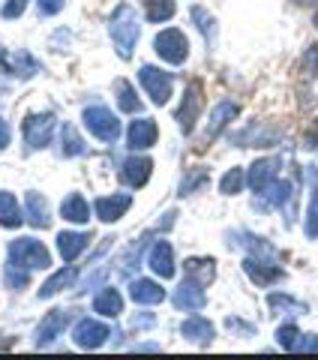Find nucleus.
I'll return each instance as SVG.
<instances>
[{
	"mask_svg": "<svg viewBox=\"0 0 318 360\" xmlns=\"http://www.w3.org/2000/svg\"><path fill=\"white\" fill-rule=\"evenodd\" d=\"M21 222H25V213H21V205L15 201V195L0 189V225L4 229H18Z\"/></svg>",
	"mask_w": 318,
	"mask_h": 360,
	"instance_id": "a878e982",
	"label": "nucleus"
},
{
	"mask_svg": "<svg viewBox=\"0 0 318 360\" xmlns=\"http://www.w3.org/2000/svg\"><path fill=\"white\" fill-rule=\"evenodd\" d=\"M63 6H66V0H37L39 15H58Z\"/></svg>",
	"mask_w": 318,
	"mask_h": 360,
	"instance_id": "79ce46f5",
	"label": "nucleus"
},
{
	"mask_svg": "<svg viewBox=\"0 0 318 360\" xmlns=\"http://www.w3.org/2000/svg\"><path fill=\"white\" fill-rule=\"evenodd\" d=\"M201 105H204V96H201V84L198 82H189L186 90H184V103H180L174 120L180 123V129H184V135H189L192 129H196V120L201 115Z\"/></svg>",
	"mask_w": 318,
	"mask_h": 360,
	"instance_id": "6e6552de",
	"label": "nucleus"
},
{
	"mask_svg": "<svg viewBox=\"0 0 318 360\" xmlns=\"http://www.w3.org/2000/svg\"><path fill=\"white\" fill-rule=\"evenodd\" d=\"M156 139H159V129H156V123H153L151 117L132 120L129 129H127V141H129L132 150H147V148H153Z\"/></svg>",
	"mask_w": 318,
	"mask_h": 360,
	"instance_id": "dca6fc26",
	"label": "nucleus"
},
{
	"mask_svg": "<svg viewBox=\"0 0 318 360\" xmlns=\"http://www.w3.org/2000/svg\"><path fill=\"white\" fill-rule=\"evenodd\" d=\"M82 120H84L87 132L96 135L99 141H106V144H115V141H117V135H120V120H117V115H115L111 108H106V105H90V108H84Z\"/></svg>",
	"mask_w": 318,
	"mask_h": 360,
	"instance_id": "7ed1b4c3",
	"label": "nucleus"
},
{
	"mask_svg": "<svg viewBox=\"0 0 318 360\" xmlns=\"http://www.w3.org/2000/svg\"><path fill=\"white\" fill-rule=\"evenodd\" d=\"M115 90H117V105H120V111H127V115H135V111H141V99L135 96V87H132L129 82L117 78Z\"/></svg>",
	"mask_w": 318,
	"mask_h": 360,
	"instance_id": "2f4dec72",
	"label": "nucleus"
},
{
	"mask_svg": "<svg viewBox=\"0 0 318 360\" xmlns=\"http://www.w3.org/2000/svg\"><path fill=\"white\" fill-rule=\"evenodd\" d=\"M6 70H9V54L0 49V72H6Z\"/></svg>",
	"mask_w": 318,
	"mask_h": 360,
	"instance_id": "49530a36",
	"label": "nucleus"
},
{
	"mask_svg": "<svg viewBox=\"0 0 318 360\" xmlns=\"http://www.w3.org/2000/svg\"><path fill=\"white\" fill-rule=\"evenodd\" d=\"M279 156H265V160H255L253 165H249V172H246V184L249 189L258 195V193H265V189L274 184L276 174H279Z\"/></svg>",
	"mask_w": 318,
	"mask_h": 360,
	"instance_id": "9d476101",
	"label": "nucleus"
},
{
	"mask_svg": "<svg viewBox=\"0 0 318 360\" xmlns=\"http://www.w3.org/2000/svg\"><path fill=\"white\" fill-rule=\"evenodd\" d=\"M243 184H246L243 168H229V172L222 174V180H220V193L222 195H237L243 189Z\"/></svg>",
	"mask_w": 318,
	"mask_h": 360,
	"instance_id": "72a5a7b5",
	"label": "nucleus"
},
{
	"mask_svg": "<svg viewBox=\"0 0 318 360\" xmlns=\"http://www.w3.org/2000/svg\"><path fill=\"white\" fill-rule=\"evenodd\" d=\"M25 9H27V0H6L4 9H0V15H4L6 21H13V18L25 15Z\"/></svg>",
	"mask_w": 318,
	"mask_h": 360,
	"instance_id": "a19ab883",
	"label": "nucleus"
},
{
	"mask_svg": "<svg viewBox=\"0 0 318 360\" xmlns=\"http://www.w3.org/2000/svg\"><path fill=\"white\" fill-rule=\"evenodd\" d=\"M282 139L279 129H270V127H261V123H253L234 135V144L237 148H274V144Z\"/></svg>",
	"mask_w": 318,
	"mask_h": 360,
	"instance_id": "9b49d317",
	"label": "nucleus"
},
{
	"mask_svg": "<svg viewBox=\"0 0 318 360\" xmlns=\"http://www.w3.org/2000/svg\"><path fill=\"white\" fill-rule=\"evenodd\" d=\"M294 4H303V6H312V4H318V0H294Z\"/></svg>",
	"mask_w": 318,
	"mask_h": 360,
	"instance_id": "de8ad7c7",
	"label": "nucleus"
},
{
	"mask_svg": "<svg viewBox=\"0 0 318 360\" xmlns=\"http://www.w3.org/2000/svg\"><path fill=\"white\" fill-rule=\"evenodd\" d=\"M208 168H189V174L184 177V184H180V195H192L198 186L208 184Z\"/></svg>",
	"mask_w": 318,
	"mask_h": 360,
	"instance_id": "c9c22d12",
	"label": "nucleus"
},
{
	"mask_svg": "<svg viewBox=\"0 0 318 360\" xmlns=\"http://www.w3.org/2000/svg\"><path fill=\"white\" fill-rule=\"evenodd\" d=\"M241 115V105L237 103H231V99H222V103H217L213 105V111H210V120H208V129H204V141H213L217 135L229 127V123Z\"/></svg>",
	"mask_w": 318,
	"mask_h": 360,
	"instance_id": "4468645a",
	"label": "nucleus"
},
{
	"mask_svg": "<svg viewBox=\"0 0 318 360\" xmlns=\"http://www.w3.org/2000/svg\"><path fill=\"white\" fill-rule=\"evenodd\" d=\"M9 72H13L15 78H21V82H27V78H33L37 72H42V63L33 58L30 51L15 49L13 54H9Z\"/></svg>",
	"mask_w": 318,
	"mask_h": 360,
	"instance_id": "4be33fe9",
	"label": "nucleus"
},
{
	"mask_svg": "<svg viewBox=\"0 0 318 360\" xmlns=\"http://www.w3.org/2000/svg\"><path fill=\"white\" fill-rule=\"evenodd\" d=\"M291 198V184L288 180H274L265 193H258V207H282Z\"/></svg>",
	"mask_w": 318,
	"mask_h": 360,
	"instance_id": "c85d7f7f",
	"label": "nucleus"
},
{
	"mask_svg": "<svg viewBox=\"0 0 318 360\" xmlns=\"http://www.w3.org/2000/svg\"><path fill=\"white\" fill-rule=\"evenodd\" d=\"M180 333H184V340L189 342H210L213 336H217V328L208 321V319H201V315H192V319H186L184 324H180Z\"/></svg>",
	"mask_w": 318,
	"mask_h": 360,
	"instance_id": "5701e85b",
	"label": "nucleus"
},
{
	"mask_svg": "<svg viewBox=\"0 0 318 360\" xmlns=\"http://www.w3.org/2000/svg\"><path fill=\"white\" fill-rule=\"evenodd\" d=\"M129 207H132V195H127V193L102 195V198H96V205H94L96 217H99L102 222H117Z\"/></svg>",
	"mask_w": 318,
	"mask_h": 360,
	"instance_id": "f3484780",
	"label": "nucleus"
},
{
	"mask_svg": "<svg viewBox=\"0 0 318 360\" xmlns=\"http://www.w3.org/2000/svg\"><path fill=\"white\" fill-rule=\"evenodd\" d=\"M147 264L159 279H172L174 276V250L168 240H156L147 252Z\"/></svg>",
	"mask_w": 318,
	"mask_h": 360,
	"instance_id": "ddd939ff",
	"label": "nucleus"
},
{
	"mask_svg": "<svg viewBox=\"0 0 318 360\" xmlns=\"http://www.w3.org/2000/svg\"><path fill=\"white\" fill-rule=\"evenodd\" d=\"M144 6H147V18H151L153 25H163V21L174 15L177 0H144Z\"/></svg>",
	"mask_w": 318,
	"mask_h": 360,
	"instance_id": "473e14b6",
	"label": "nucleus"
},
{
	"mask_svg": "<svg viewBox=\"0 0 318 360\" xmlns=\"http://www.w3.org/2000/svg\"><path fill=\"white\" fill-rule=\"evenodd\" d=\"M174 307L184 309V312H198L204 309V303H208V297H204V285L196 283V279H186V283H180L174 288Z\"/></svg>",
	"mask_w": 318,
	"mask_h": 360,
	"instance_id": "f8f14e48",
	"label": "nucleus"
},
{
	"mask_svg": "<svg viewBox=\"0 0 318 360\" xmlns=\"http://www.w3.org/2000/svg\"><path fill=\"white\" fill-rule=\"evenodd\" d=\"M237 234L243 238V240H237V243L246 246L249 255H253V258H261V262H274V264H276L279 252H276L274 246H270L265 238H258V234H253V231H237Z\"/></svg>",
	"mask_w": 318,
	"mask_h": 360,
	"instance_id": "b1692460",
	"label": "nucleus"
},
{
	"mask_svg": "<svg viewBox=\"0 0 318 360\" xmlns=\"http://www.w3.org/2000/svg\"><path fill=\"white\" fill-rule=\"evenodd\" d=\"M108 33H111V42L117 49V58L120 60H129L132 51H135V42L141 37V25H139V15L129 4H120L115 13L108 18Z\"/></svg>",
	"mask_w": 318,
	"mask_h": 360,
	"instance_id": "f257e3e1",
	"label": "nucleus"
},
{
	"mask_svg": "<svg viewBox=\"0 0 318 360\" xmlns=\"http://www.w3.org/2000/svg\"><path fill=\"white\" fill-rule=\"evenodd\" d=\"M61 217L66 222H75V225H84L90 219V207H87V201L84 195H78V193H70L63 198V205H61Z\"/></svg>",
	"mask_w": 318,
	"mask_h": 360,
	"instance_id": "393cba45",
	"label": "nucleus"
},
{
	"mask_svg": "<svg viewBox=\"0 0 318 360\" xmlns=\"http://www.w3.org/2000/svg\"><path fill=\"white\" fill-rule=\"evenodd\" d=\"M267 307H270V309H300V312H306V303L294 300V297H288V295H270V297H267Z\"/></svg>",
	"mask_w": 318,
	"mask_h": 360,
	"instance_id": "ea45409f",
	"label": "nucleus"
},
{
	"mask_svg": "<svg viewBox=\"0 0 318 360\" xmlns=\"http://www.w3.org/2000/svg\"><path fill=\"white\" fill-rule=\"evenodd\" d=\"M294 352H318V336L315 333H300L298 348Z\"/></svg>",
	"mask_w": 318,
	"mask_h": 360,
	"instance_id": "37998d69",
	"label": "nucleus"
},
{
	"mask_svg": "<svg viewBox=\"0 0 318 360\" xmlns=\"http://www.w3.org/2000/svg\"><path fill=\"white\" fill-rule=\"evenodd\" d=\"M184 270H186L189 279L208 285V283H213V276H217V262H213V258H186Z\"/></svg>",
	"mask_w": 318,
	"mask_h": 360,
	"instance_id": "cd10ccee",
	"label": "nucleus"
},
{
	"mask_svg": "<svg viewBox=\"0 0 318 360\" xmlns=\"http://www.w3.org/2000/svg\"><path fill=\"white\" fill-rule=\"evenodd\" d=\"M129 297L135 303H141V307H156V303L165 300V288L159 283H153V279H132Z\"/></svg>",
	"mask_w": 318,
	"mask_h": 360,
	"instance_id": "aec40b11",
	"label": "nucleus"
},
{
	"mask_svg": "<svg viewBox=\"0 0 318 360\" xmlns=\"http://www.w3.org/2000/svg\"><path fill=\"white\" fill-rule=\"evenodd\" d=\"M9 264L25 267V270H49L51 267V255L39 240L18 238V240L9 243Z\"/></svg>",
	"mask_w": 318,
	"mask_h": 360,
	"instance_id": "f03ea898",
	"label": "nucleus"
},
{
	"mask_svg": "<svg viewBox=\"0 0 318 360\" xmlns=\"http://www.w3.org/2000/svg\"><path fill=\"white\" fill-rule=\"evenodd\" d=\"M75 279H78V267H75V264L61 267L58 274H51V276L39 285V297L49 300V297H54V295H61L63 288H72V285H75Z\"/></svg>",
	"mask_w": 318,
	"mask_h": 360,
	"instance_id": "6ab92c4d",
	"label": "nucleus"
},
{
	"mask_svg": "<svg viewBox=\"0 0 318 360\" xmlns=\"http://www.w3.org/2000/svg\"><path fill=\"white\" fill-rule=\"evenodd\" d=\"M151 174H153V162L147 160V156H129V160H123V165H120V180L132 189L144 186L147 180H151Z\"/></svg>",
	"mask_w": 318,
	"mask_h": 360,
	"instance_id": "2eb2a0df",
	"label": "nucleus"
},
{
	"mask_svg": "<svg viewBox=\"0 0 318 360\" xmlns=\"http://www.w3.org/2000/svg\"><path fill=\"white\" fill-rule=\"evenodd\" d=\"M306 148H310L312 153H318V123L310 129V135H306Z\"/></svg>",
	"mask_w": 318,
	"mask_h": 360,
	"instance_id": "a18cd8bd",
	"label": "nucleus"
},
{
	"mask_svg": "<svg viewBox=\"0 0 318 360\" xmlns=\"http://www.w3.org/2000/svg\"><path fill=\"white\" fill-rule=\"evenodd\" d=\"M153 51L165 63L180 66V63H186V58H189V39L184 37V30H177V27L159 30L156 39H153Z\"/></svg>",
	"mask_w": 318,
	"mask_h": 360,
	"instance_id": "20e7f679",
	"label": "nucleus"
},
{
	"mask_svg": "<svg viewBox=\"0 0 318 360\" xmlns=\"http://www.w3.org/2000/svg\"><path fill=\"white\" fill-rule=\"evenodd\" d=\"M27 222L33 229H49L51 217H49V201L39 193H27Z\"/></svg>",
	"mask_w": 318,
	"mask_h": 360,
	"instance_id": "c756f323",
	"label": "nucleus"
},
{
	"mask_svg": "<svg viewBox=\"0 0 318 360\" xmlns=\"http://www.w3.org/2000/svg\"><path fill=\"white\" fill-rule=\"evenodd\" d=\"M9 139H13V132H9V123L0 120V150L9 148Z\"/></svg>",
	"mask_w": 318,
	"mask_h": 360,
	"instance_id": "c03bdc74",
	"label": "nucleus"
},
{
	"mask_svg": "<svg viewBox=\"0 0 318 360\" xmlns=\"http://www.w3.org/2000/svg\"><path fill=\"white\" fill-rule=\"evenodd\" d=\"M94 312L106 315V319H117V315L123 312V297L117 288H102L99 295L94 297Z\"/></svg>",
	"mask_w": 318,
	"mask_h": 360,
	"instance_id": "bb28decb",
	"label": "nucleus"
},
{
	"mask_svg": "<svg viewBox=\"0 0 318 360\" xmlns=\"http://www.w3.org/2000/svg\"><path fill=\"white\" fill-rule=\"evenodd\" d=\"M87 243H90L87 231H61L58 234V252L63 262H75V258L87 250Z\"/></svg>",
	"mask_w": 318,
	"mask_h": 360,
	"instance_id": "412c9836",
	"label": "nucleus"
},
{
	"mask_svg": "<svg viewBox=\"0 0 318 360\" xmlns=\"http://www.w3.org/2000/svg\"><path fill=\"white\" fill-rule=\"evenodd\" d=\"M87 150V144L82 141V135L75 132L72 123H63L61 129V156H82Z\"/></svg>",
	"mask_w": 318,
	"mask_h": 360,
	"instance_id": "7c9ffc66",
	"label": "nucleus"
},
{
	"mask_svg": "<svg viewBox=\"0 0 318 360\" xmlns=\"http://www.w3.org/2000/svg\"><path fill=\"white\" fill-rule=\"evenodd\" d=\"M75 319V312L72 309H51L45 319L39 321V328H37V340H33V345L37 348H45V345H51L58 336L70 328V321Z\"/></svg>",
	"mask_w": 318,
	"mask_h": 360,
	"instance_id": "0eeeda50",
	"label": "nucleus"
},
{
	"mask_svg": "<svg viewBox=\"0 0 318 360\" xmlns=\"http://www.w3.org/2000/svg\"><path fill=\"white\" fill-rule=\"evenodd\" d=\"M54 135V115L51 111H33L25 117V141L30 150H42L51 144Z\"/></svg>",
	"mask_w": 318,
	"mask_h": 360,
	"instance_id": "39448f33",
	"label": "nucleus"
},
{
	"mask_svg": "<svg viewBox=\"0 0 318 360\" xmlns=\"http://www.w3.org/2000/svg\"><path fill=\"white\" fill-rule=\"evenodd\" d=\"M108 336H115L111 333L108 324H102L96 319H82L75 324V330H72V340L78 348H87V352H94V348L99 345H106L108 342Z\"/></svg>",
	"mask_w": 318,
	"mask_h": 360,
	"instance_id": "1a4fd4ad",
	"label": "nucleus"
},
{
	"mask_svg": "<svg viewBox=\"0 0 318 360\" xmlns=\"http://www.w3.org/2000/svg\"><path fill=\"white\" fill-rule=\"evenodd\" d=\"M139 82H141V87L147 90V96H151L156 105H165L168 99H172V72L144 63L139 70Z\"/></svg>",
	"mask_w": 318,
	"mask_h": 360,
	"instance_id": "423d86ee",
	"label": "nucleus"
},
{
	"mask_svg": "<svg viewBox=\"0 0 318 360\" xmlns=\"http://www.w3.org/2000/svg\"><path fill=\"white\" fill-rule=\"evenodd\" d=\"M4 279H6V285H9V288H25V285L30 283V270L15 267V264H6Z\"/></svg>",
	"mask_w": 318,
	"mask_h": 360,
	"instance_id": "58836bf2",
	"label": "nucleus"
},
{
	"mask_svg": "<svg viewBox=\"0 0 318 360\" xmlns=\"http://www.w3.org/2000/svg\"><path fill=\"white\" fill-rule=\"evenodd\" d=\"M192 18H196V25H198V30L204 33V37L213 39V33H217V18H213L204 6H192Z\"/></svg>",
	"mask_w": 318,
	"mask_h": 360,
	"instance_id": "e433bc0d",
	"label": "nucleus"
},
{
	"mask_svg": "<svg viewBox=\"0 0 318 360\" xmlns=\"http://www.w3.org/2000/svg\"><path fill=\"white\" fill-rule=\"evenodd\" d=\"M315 25H318V15H315Z\"/></svg>",
	"mask_w": 318,
	"mask_h": 360,
	"instance_id": "09e8293b",
	"label": "nucleus"
},
{
	"mask_svg": "<svg viewBox=\"0 0 318 360\" xmlns=\"http://www.w3.org/2000/svg\"><path fill=\"white\" fill-rule=\"evenodd\" d=\"M243 270H246V276L253 279L255 285H274V283H279V279L286 276L274 262H261V258H253V255L243 258Z\"/></svg>",
	"mask_w": 318,
	"mask_h": 360,
	"instance_id": "a211bd4d",
	"label": "nucleus"
},
{
	"mask_svg": "<svg viewBox=\"0 0 318 360\" xmlns=\"http://www.w3.org/2000/svg\"><path fill=\"white\" fill-rule=\"evenodd\" d=\"M306 238L315 240L318 238V184L312 186V195H310V207H306Z\"/></svg>",
	"mask_w": 318,
	"mask_h": 360,
	"instance_id": "f704fd0d",
	"label": "nucleus"
},
{
	"mask_svg": "<svg viewBox=\"0 0 318 360\" xmlns=\"http://www.w3.org/2000/svg\"><path fill=\"white\" fill-rule=\"evenodd\" d=\"M298 340H300V330L294 328V324H282L276 330V342H279V348H286V352H294V348H298Z\"/></svg>",
	"mask_w": 318,
	"mask_h": 360,
	"instance_id": "4c0bfd02",
	"label": "nucleus"
}]
</instances>
